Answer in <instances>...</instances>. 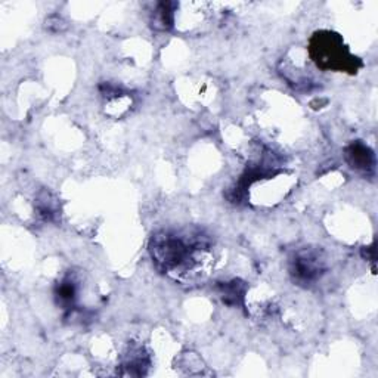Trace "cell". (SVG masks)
Listing matches in <instances>:
<instances>
[{
	"label": "cell",
	"instance_id": "1",
	"mask_svg": "<svg viewBox=\"0 0 378 378\" xmlns=\"http://www.w3.org/2000/svg\"><path fill=\"white\" fill-rule=\"evenodd\" d=\"M209 250L207 236L196 233L179 235L162 231L152 235L149 241V253L152 262L166 273H187L198 263V254Z\"/></svg>",
	"mask_w": 378,
	"mask_h": 378
},
{
	"label": "cell",
	"instance_id": "2",
	"mask_svg": "<svg viewBox=\"0 0 378 378\" xmlns=\"http://www.w3.org/2000/svg\"><path fill=\"white\" fill-rule=\"evenodd\" d=\"M309 55L316 67L324 71L356 74L362 67L359 58L350 53L343 37L334 31H316L309 41Z\"/></svg>",
	"mask_w": 378,
	"mask_h": 378
},
{
	"label": "cell",
	"instance_id": "3",
	"mask_svg": "<svg viewBox=\"0 0 378 378\" xmlns=\"http://www.w3.org/2000/svg\"><path fill=\"white\" fill-rule=\"evenodd\" d=\"M291 280L300 287H312L327 272V263L322 253L316 248H302L293 253L288 261Z\"/></svg>",
	"mask_w": 378,
	"mask_h": 378
},
{
	"label": "cell",
	"instance_id": "4",
	"mask_svg": "<svg viewBox=\"0 0 378 378\" xmlns=\"http://www.w3.org/2000/svg\"><path fill=\"white\" fill-rule=\"evenodd\" d=\"M345 157L349 166L364 174H372L375 172V155L372 149L364 142H352L345 149Z\"/></svg>",
	"mask_w": 378,
	"mask_h": 378
},
{
	"label": "cell",
	"instance_id": "5",
	"mask_svg": "<svg viewBox=\"0 0 378 378\" xmlns=\"http://www.w3.org/2000/svg\"><path fill=\"white\" fill-rule=\"evenodd\" d=\"M78 294V285L75 278L68 273L55 287V298L58 306L71 315L75 309V300Z\"/></svg>",
	"mask_w": 378,
	"mask_h": 378
},
{
	"label": "cell",
	"instance_id": "6",
	"mask_svg": "<svg viewBox=\"0 0 378 378\" xmlns=\"http://www.w3.org/2000/svg\"><path fill=\"white\" fill-rule=\"evenodd\" d=\"M217 291L221 294L224 303L232 308H243L244 306V298L247 293V285L246 283L240 280H232L228 283H219L217 284Z\"/></svg>",
	"mask_w": 378,
	"mask_h": 378
},
{
	"label": "cell",
	"instance_id": "7",
	"mask_svg": "<svg viewBox=\"0 0 378 378\" xmlns=\"http://www.w3.org/2000/svg\"><path fill=\"white\" fill-rule=\"evenodd\" d=\"M148 365H149L148 355L144 350V347H141V346L132 347L126 356L125 364H123V367L127 369L126 374H129V375L145 374L144 368H148Z\"/></svg>",
	"mask_w": 378,
	"mask_h": 378
},
{
	"label": "cell",
	"instance_id": "8",
	"mask_svg": "<svg viewBox=\"0 0 378 378\" xmlns=\"http://www.w3.org/2000/svg\"><path fill=\"white\" fill-rule=\"evenodd\" d=\"M176 4L162 2L158 4L152 14V27L160 31H169L174 24Z\"/></svg>",
	"mask_w": 378,
	"mask_h": 378
},
{
	"label": "cell",
	"instance_id": "9",
	"mask_svg": "<svg viewBox=\"0 0 378 378\" xmlns=\"http://www.w3.org/2000/svg\"><path fill=\"white\" fill-rule=\"evenodd\" d=\"M36 213L38 217H41V221H43V222H53L55 221L56 214H58V209H56L55 200L49 194L43 192L41 196L37 198Z\"/></svg>",
	"mask_w": 378,
	"mask_h": 378
},
{
	"label": "cell",
	"instance_id": "10",
	"mask_svg": "<svg viewBox=\"0 0 378 378\" xmlns=\"http://www.w3.org/2000/svg\"><path fill=\"white\" fill-rule=\"evenodd\" d=\"M64 24L65 23L59 16H51L48 19V21H46V28H49L53 33H58V31H63L64 30V27H65Z\"/></svg>",
	"mask_w": 378,
	"mask_h": 378
},
{
	"label": "cell",
	"instance_id": "11",
	"mask_svg": "<svg viewBox=\"0 0 378 378\" xmlns=\"http://www.w3.org/2000/svg\"><path fill=\"white\" fill-rule=\"evenodd\" d=\"M362 256L367 257V261H371L374 262L375 258V246H371V247H365L364 251H362Z\"/></svg>",
	"mask_w": 378,
	"mask_h": 378
}]
</instances>
